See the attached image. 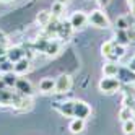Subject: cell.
Listing matches in <instances>:
<instances>
[{
	"mask_svg": "<svg viewBox=\"0 0 135 135\" xmlns=\"http://www.w3.org/2000/svg\"><path fill=\"white\" fill-rule=\"evenodd\" d=\"M88 21L96 26V28H109V20H108V16H106L101 10H94L91 12V15L88 16Z\"/></svg>",
	"mask_w": 135,
	"mask_h": 135,
	"instance_id": "1",
	"label": "cell"
},
{
	"mask_svg": "<svg viewBox=\"0 0 135 135\" xmlns=\"http://www.w3.org/2000/svg\"><path fill=\"white\" fill-rule=\"evenodd\" d=\"M119 86H120L119 80L114 78V76H104L99 81V90L103 93H114V91L119 90Z\"/></svg>",
	"mask_w": 135,
	"mask_h": 135,
	"instance_id": "2",
	"label": "cell"
},
{
	"mask_svg": "<svg viewBox=\"0 0 135 135\" xmlns=\"http://www.w3.org/2000/svg\"><path fill=\"white\" fill-rule=\"evenodd\" d=\"M90 114H91V108L85 101H75L73 103V117L85 120Z\"/></svg>",
	"mask_w": 135,
	"mask_h": 135,
	"instance_id": "3",
	"label": "cell"
},
{
	"mask_svg": "<svg viewBox=\"0 0 135 135\" xmlns=\"http://www.w3.org/2000/svg\"><path fill=\"white\" fill-rule=\"evenodd\" d=\"M72 88V78L69 75H60L59 78L55 80V93H67Z\"/></svg>",
	"mask_w": 135,
	"mask_h": 135,
	"instance_id": "4",
	"label": "cell"
},
{
	"mask_svg": "<svg viewBox=\"0 0 135 135\" xmlns=\"http://www.w3.org/2000/svg\"><path fill=\"white\" fill-rule=\"evenodd\" d=\"M15 90L20 94H23V96H30L33 93V85L26 78H18L16 83H15Z\"/></svg>",
	"mask_w": 135,
	"mask_h": 135,
	"instance_id": "5",
	"label": "cell"
},
{
	"mask_svg": "<svg viewBox=\"0 0 135 135\" xmlns=\"http://www.w3.org/2000/svg\"><path fill=\"white\" fill-rule=\"evenodd\" d=\"M86 21H88V16H86L83 12H75V13H72L69 23H70L72 28H83L86 25Z\"/></svg>",
	"mask_w": 135,
	"mask_h": 135,
	"instance_id": "6",
	"label": "cell"
},
{
	"mask_svg": "<svg viewBox=\"0 0 135 135\" xmlns=\"http://www.w3.org/2000/svg\"><path fill=\"white\" fill-rule=\"evenodd\" d=\"M23 57H25V52H23L21 47H10V49L7 51V59L10 60L12 64L18 62V60H21Z\"/></svg>",
	"mask_w": 135,
	"mask_h": 135,
	"instance_id": "7",
	"label": "cell"
},
{
	"mask_svg": "<svg viewBox=\"0 0 135 135\" xmlns=\"http://www.w3.org/2000/svg\"><path fill=\"white\" fill-rule=\"evenodd\" d=\"M28 70H30V60L25 59V57L21 60H18V62L13 64V73H16V75H23Z\"/></svg>",
	"mask_w": 135,
	"mask_h": 135,
	"instance_id": "8",
	"label": "cell"
},
{
	"mask_svg": "<svg viewBox=\"0 0 135 135\" xmlns=\"http://www.w3.org/2000/svg\"><path fill=\"white\" fill-rule=\"evenodd\" d=\"M39 90L42 93H52L55 90V80H52V78H42L39 81Z\"/></svg>",
	"mask_w": 135,
	"mask_h": 135,
	"instance_id": "9",
	"label": "cell"
},
{
	"mask_svg": "<svg viewBox=\"0 0 135 135\" xmlns=\"http://www.w3.org/2000/svg\"><path fill=\"white\" fill-rule=\"evenodd\" d=\"M103 73H104V76H115V75L119 73V67H117V64H114V62L104 64V67H103Z\"/></svg>",
	"mask_w": 135,
	"mask_h": 135,
	"instance_id": "10",
	"label": "cell"
},
{
	"mask_svg": "<svg viewBox=\"0 0 135 135\" xmlns=\"http://www.w3.org/2000/svg\"><path fill=\"white\" fill-rule=\"evenodd\" d=\"M36 20H37V23H39L41 26H47V25H49V23L52 21V13H51V12H46V10H42V12H39V13H37Z\"/></svg>",
	"mask_w": 135,
	"mask_h": 135,
	"instance_id": "11",
	"label": "cell"
},
{
	"mask_svg": "<svg viewBox=\"0 0 135 135\" xmlns=\"http://www.w3.org/2000/svg\"><path fill=\"white\" fill-rule=\"evenodd\" d=\"M114 46H115V42L114 41H108V42H104L103 46H101V52H103V55H106V57H109V59H114Z\"/></svg>",
	"mask_w": 135,
	"mask_h": 135,
	"instance_id": "12",
	"label": "cell"
},
{
	"mask_svg": "<svg viewBox=\"0 0 135 135\" xmlns=\"http://www.w3.org/2000/svg\"><path fill=\"white\" fill-rule=\"evenodd\" d=\"M69 127H70V132H72V133H80V132L85 129V120H83V119H76V117H75V119L70 122Z\"/></svg>",
	"mask_w": 135,
	"mask_h": 135,
	"instance_id": "13",
	"label": "cell"
},
{
	"mask_svg": "<svg viewBox=\"0 0 135 135\" xmlns=\"http://www.w3.org/2000/svg\"><path fill=\"white\" fill-rule=\"evenodd\" d=\"M73 103H75V101L60 103V104H59V111H60L64 115H73Z\"/></svg>",
	"mask_w": 135,
	"mask_h": 135,
	"instance_id": "14",
	"label": "cell"
},
{
	"mask_svg": "<svg viewBox=\"0 0 135 135\" xmlns=\"http://www.w3.org/2000/svg\"><path fill=\"white\" fill-rule=\"evenodd\" d=\"M115 44H119V46H125L129 42V34L125 30H117V34H115Z\"/></svg>",
	"mask_w": 135,
	"mask_h": 135,
	"instance_id": "15",
	"label": "cell"
},
{
	"mask_svg": "<svg viewBox=\"0 0 135 135\" xmlns=\"http://www.w3.org/2000/svg\"><path fill=\"white\" fill-rule=\"evenodd\" d=\"M122 130H124L125 135H132V133H135V120H133V119H130V120H124V124H122Z\"/></svg>",
	"mask_w": 135,
	"mask_h": 135,
	"instance_id": "16",
	"label": "cell"
},
{
	"mask_svg": "<svg viewBox=\"0 0 135 135\" xmlns=\"http://www.w3.org/2000/svg\"><path fill=\"white\" fill-rule=\"evenodd\" d=\"M59 49H60V46H59V42L57 41H49V44H47V47H46V54L47 55H55L57 52H59Z\"/></svg>",
	"mask_w": 135,
	"mask_h": 135,
	"instance_id": "17",
	"label": "cell"
},
{
	"mask_svg": "<svg viewBox=\"0 0 135 135\" xmlns=\"http://www.w3.org/2000/svg\"><path fill=\"white\" fill-rule=\"evenodd\" d=\"M2 80L5 81L7 86H15V83H16V80H18V76H16V73L10 72V73H5Z\"/></svg>",
	"mask_w": 135,
	"mask_h": 135,
	"instance_id": "18",
	"label": "cell"
},
{
	"mask_svg": "<svg viewBox=\"0 0 135 135\" xmlns=\"http://www.w3.org/2000/svg\"><path fill=\"white\" fill-rule=\"evenodd\" d=\"M119 117H120L122 122H124V120H130V119H133V112H132L130 108H122V109L119 111Z\"/></svg>",
	"mask_w": 135,
	"mask_h": 135,
	"instance_id": "19",
	"label": "cell"
},
{
	"mask_svg": "<svg viewBox=\"0 0 135 135\" xmlns=\"http://www.w3.org/2000/svg\"><path fill=\"white\" fill-rule=\"evenodd\" d=\"M47 44H49V39H47V37H39V39L36 41V49H39L41 52H44L46 51V47H47Z\"/></svg>",
	"mask_w": 135,
	"mask_h": 135,
	"instance_id": "20",
	"label": "cell"
},
{
	"mask_svg": "<svg viewBox=\"0 0 135 135\" xmlns=\"http://www.w3.org/2000/svg\"><path fill=\"white\" fill-rule=\"evenodd\" d=\"M10 72H13V64L8 60V62H2L0 64V73H10Z\"/></svg>",
	"mask_w": 135,
	"mask_h": 135,
	"instance_id": "21",
	"label": "cell"
},
{
	"mask_svg": "<svg viewBox=\"0 0 135 135\" xmlns=\"http://www.w3.org/2000/svg\"><path fill=\"white\" fill-rule=\"evenodd\" d=\"M115 25H117V30H125V31H127V28L130 26L127 23V18H125V16H119L117 21H115Z\"/></svg>",
	"mask_w": 135,
	"mask_h": 135,
	"instance_id": "22",
	"label": "cell"
},
{
	"mask_svg": "<svg viewBox=\"0 0 135 135\" xmlns=\"http://www.w3.org/2000/svg\"><path fill=\"white\" fill-rule=\"evenodd\" d=\"M114 59H119V57H122L125 54V46H119V44H115L114 46Z\"/></svg>",
	"mask_w": 135,
	"mask_h": 135,
	"instance_id": "23",
	"label": "cell"
},
{
	"mask_svg": "<svg viewBox=\"0 0 135 135\" xmlns=\"http://www.w3.org/2000/svg\"><path fill=\"white\" fill-rule=\"evenodd\" d=\"M52 15L54 16H59V15H62V12H64V5L62 3H59V2H55V3H52Z\"/></svg>",
	"mask_w": 135,
	"mask_h": 135,
	"instance_id": "24",
	"label": "cell"
},
{
	"mask_svg": "<svg viewBox=\"0 0 135 135\" xmlns=\"http://www.w3.org/2000/svg\"><path fill=\"white\" fill-rule=\"evenodd\" d=\"M129 69L132 70V72H135V55L130 59V62H129Z\"/></svg>",
	"mask_w": 135,
	"mask_h": 135,
	"instance_id": "25",
	"label": "cell"
},
{
	"mask_svg": "<svg viewBox=\"0 0 135 135\" xmlns=\"http://www.w3.org/2000/svg\"><path fill=\"white\" fill-rule=\"evenodd\" d=\"M129 5H130V8H132V12L135 13V0H129Z\"/></svg>",
	"mask_w": 135,
	"mask_h": 135,
	"instance_id": "26",
	"label": "cell"
},
{
	"mask_svg": "<svg viewBox=\"0 0 135 135\" xmlns=\"http://www.w3.org/2000/svg\"><path fill=\"white\" fill-rule=\"evenodd\" d=\"M5 86H7V85H5V81L0 78V91H3V90H5Z\"/></svg>",
	"mask_w": 135,
	"mask_h": 135,
	"instance_id": "27",
	"label": "cell"
},
{
	"mask_svg": "<svg viewBox=\"0 0 135 135\" xmlns=\"http://www.w3.org/2000/svg\"><path fill=\"white\" fill-rule=\"evenodd\" d=\"M3 41H5V34L0 31V42H3Z\"/></svg>",
	"mask_w": 135,
	"mask_h": 135,
	"instance_id": "28",
	"label": "cell"
},
{
	"mask_svg": "<svg viewBox=\"0 0 135 135\" xmlns=\"http://www.w3.org/2000/svg\"><path fill=\"white\" fill-rule=\"evenodd\" d=\"M57 2H59V3H62V5H65L67 2H69V0H57Z\"/></svg>",
	"mask_w": 135,
	"mask_h": 135,
	"instance_id": "29",
	"label": "cell"
},
{
	"mask_svg": "<svg viewBox=\"0 0 135 135\" xmlns=\"http://www.w3.org/2000/svg\"><path fill=\"white\" fill-rule=\"evenodd\" d=\"M2 2H5V3H8V2H13V0H2Z\"/></svg>",
	"mask_w": 135,
	"mask_h": 135,
	"instance_id": "30",
	"label": "cell"
},
{
	"mask_svg": "<svg viewBox=\"0 0 135 135\" xmlns=\"http://www.w3.org/2000/svg\"><path fill=\"white\" fill-rule=\"evenodd\" d=\"M101 2H103V3H108V0H101Z\"/></svg>",
	"mask_w": 135,
	"mask_h": 135,
	"instance_id": "31",
	"label": "cell"
},
{
	"mask_svg": "<svg viewBox=\"0 0 135 135\" xmlns=\"http://www.w3.org/2000/svg\"><path fill=\"white\" fill-rule=\"evenodd\" d=\"M133 30H135V28H133Z\"/></svg>",
	"mask_w": 135,
	"mask_h": 135,
	"instance_id": "32",
	"label": "cell"
}]
</instances>
